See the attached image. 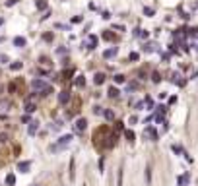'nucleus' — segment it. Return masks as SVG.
Wrapping results in <instances>:
<instances>
[{
  "label": "nucleus",
  "instance_id": "dca6fc26",
  "mask_svg": "<svg viewBox=\"0 0 198 186\" xmlns=\"http://www.w3.org/2000/svg\"><path fill=\"white\" fill-rule=\"evenodd\" d=\"M76 85H78V87H84V85H86V78H84V76H78V78H76Z\"/></svg>",
  "mask_w": 198,
  "mask_h": 186
},
{
  "label": "nucleus",
  "instance_id": "ddd939ff",
  "mask_svg": "<svg viewBox=\"0 0 198 186\" xmlns=\"http://www.w3.org/2000/svg\"><path fill=\"white\" fill-rule=\"evenodd\" d=\"M35 6H37V10H47V6H49V4H47V0H37Z\"/></svg>",
  "mask_w": 198,
  "mask_h": 186
},
{
  "label": "nucleus",
  "instance_id": "c756f323",
  "mask_svg": "<svg viewBox=\"0 0 198 186\" xmlns=\"http://www.w3.org/2000/svg\"><path fill=\"white\" fill-rule=\"evenodd\" d=\"M93 112H95V114H103V109L101 107H95V109H93Z\"/></svg>",
  "mask_w": 198,
  "mask_h": 186
},
{
  "label": "nucleus",
  "instance_id": "72a5a7b5",
  "mask_svg": "<svg viewBox=\"0 0 198 186\" xmlns=\"http://www.w3.org/2000/svg\"><path fill=\"white\" fill-rule=\"evenodd\" d=\"M196 51H198V45H196Z\"/></svg>",
  "mask_w": 198,
  "mask_h": 186
},
{
  "label": "nucleus",
  "instance_id": "1a4fd4ad",
  "mask_svg": "<svg viewBox=\"0 0 198 186\" xmlns=\"http://www.w3.org/2000/svg\"><path fill=\"white\" fill-rule=\"evenodd\" d=\"M88 49H95V46H97V37H95V35H89V39H88Z\"/></svg>",
  "mask_w": 198,
  "mask_h": 186
},
{
  "label": "nucleus",
  "instance_id": "7c9ffc66",
  "mask_svg": "<svg viewBox=\"0 0 198 186\" xmlns=\"http://www.w3.org/2000/svg\"><path fill=\"white\" fill-rule=\"evenodd\" d=\"M103 39H107V41H111V39H113V35H111V33H103Z\"/></svg>",
  "mask_w": 198,
  "mask_h": 186
},
{
  "label": "nucleus",
  "instance_id": "473e14b6",
  "mask_svg": "<svg viewBox=\"0 0 198 186\" xmlns=\"http://www.w3.org/2000/svg\"><path fill=\"white\" fill-rule=\"evenodd\" d=\"M2 23H4V18H0V25H2Z\"/></svg>",
  "mask_w": 198,
  "mask_h": 186
},
{
  "label": "nucleus",
  "instance_id": "f257e3e1",
  "mask_svg": "<svg viewBox=\"0 0 198 186\" xmlns=\"http://www.w3.org/2000/svg\"><path fill=\"white\" fill-rule=\"evenodd\" d=\"M70 142H72V136H70V134H68V136H62V138H60L55 145H51V151H58V149L66 147V145H68Z\"/></svg>",
  "mask_w": 198,
  "mask_h": 186
},
{
  "label": "nucleus",
  "instance_id": "4468645a",
  "mask_svg": "<svg viewBox=\"0 0 198 186\" xmlns=\"http://www.w3.org/2000/svg\"><path fill=\"white\" fill-rule=\"evenodd\" d=\"M107 93H109V97H119V95H120V91L117 87H109V91H107Z\"/></svg>",
  "mask_w": 198,
  "mask_h": 186
},
{
  "label": "nucleus",
  "instance_id": "393cba45",
  "mask_svg": "<svg viewBox=\"0 0 198 186\" xmlns=\"http://www.w3.org/2000/svg\"><path fill=\"white\" fill-rule=\"evenodd\" d=\"M146 180H148V182H152V169H150V167L146 169Z\"/></svg>",
  "mask_w": 198,
  "mask_h": 186
},
{
  "label": "nucleus",
  "instance_id": "39448f33",
  "mask_svg": "<svg viewBox=\"0 0 198 186\" xmlns=\"http://www.w3.org/2000/svg\"><path fill=\"white\" fill-rule=\"evenodd\" d=\"M86 126H88V120H86V118H78V120H76V130L78 132L86 130Z\"/></svg>",
  "mask_w": 198,
  "mask_h": 186
},
{
  "label": "nucleus",
  "instance_id": "b1692460",
  "mask_svg": "<svg viewBox=\"0 0 198 186\" xmlns=\"http://www.w3.org/2000/svg\"><path fill=\"white\" fill-rule=\"evenodd\" d=\"M128 58H130V60H134V62H136V60L140 58V54H138V52H130V54H128Z\"/></svg>",
  "mask_w": 198,
  "mask_h": 186
},
{
  "label": "nucleus",
  "instance_id": "423d86ee",
  "mask_svg": "<svg viewBox=\"0 0 198 186\" xmlns=\"http://www.w3.org/2000/svg\"><path fill=\"white\" fill-rule=\"evenodd\" d=\"M113 56H117V46H111L103 52V58H113Z\"/></svg>",
  "mask_w": 198,
  "mask_h": 186
},
{
  "label": "nucleus",
  "instance_id": "7ed1b4c3",
  "mask_svg": "<svg viewBox=\"0 0 198 186\" xmlns=\"http://www.w3.org/2000/svg\"><path fill=\"white\" fill-rule=\"evenodd\" d=\"M68 101H70V91H60V95H58V103H60V105H66Z\"/></svg>",
  "mask_w": 198,
  "mask_h": 186
},
{
  "label": "nucleus",
  "instance_id": "9d476101",
  "mask_svg": "<svg viewBox=\"0 0 198 186\" xmlns=\"http://www.w3.org/2000/svg\"><path fill=\"white\" fill-rule=\"evenodd\" d=\"M93 82H95V85H101L103 82H105V74H95V78H93Z\"/></svg>",
  "mask_w": 198,
  "mask_h": 186
},
{
  "label": "nucleus",
  "instance_id": "a878e982",
  "mask_svg": "<svg viewBox=\"0 0 198 186\" xmlns=\"http://www.w3.org/2000/svg\"><path fill=\"white\" fill-rule=\"evenodd\" d=\"M144 14L146 16H153V8H144Z\"/></svg>",
  "mask_w": 198,
  "mask_h": 186
},
{
  "label": "nucleus",
  "instance_id": "20e7f679",
  "mask_svg": "<svg viewBox=\"0 0 198 186\" xmlns=\"http://www.w3.org/2000/svg\"><path fill=\"white\" fill-rule=\"evenodd\" d=\"M29 167H31V161H19L18 163V171H22V172H27Z\"/></svg>",
  "mask_w": 198,
  "mask_h": 186
},
{
  "label": "nucleus",
  "instance_id": "4be33fe9",
  "mask_svg": "<svg viewBox=\"0 0 198 186\" xmlns=\"http://www.w3.org/2000/svg\"><path fill=\"white\" fill-rule=\"evenodd\" d=\"M22 62H12V64H10V68H12V70H22Z\"/></svg>",
  "mask_w": 198,
  "mask_h": 186
},
{
  "label": "nucleus",
  "instance_id": "aec40b11",
  "mask_svg": "<svg viewBox=\"0 0 198 186\" xmlns=\"http://www.w3.org/2000/svg\"><path fill=\"white\" fill-rule=\"evenodd\" d=\"M152 79L156 82V84H159V82H161V76H159V72H153V74H152Z\"/></svg>",
  "mask_w": 198,
  "mask_h": 186
},
{
  "label": "nucleus",
  "instance_id": "f8f14e48",
  "mask_svg": "<svg viewBox=\"0 0 198 186\" xmlns=\"http://www.w3.org/2000/svg\"><path fill=\"white\" fill-rule=\"evenodd\" d=\"M39 130V122H29V134H35V132Z\"/></svg>",
  "mask_w": 198,
  "mask_h": 186
},
{
  "label": "nucleus",
  "instance_id": "cd10ccee",
  "mask_svg": "<svg viewBox=\"0 0 198 186\" xmlns=\"http://www.w3.org/2000/svg\"><path fill=\"white\" fill-rule=\"evenodd\" d=\"M70 178H74V159L70 161Z\"/></svg>",
  "mask_w": 198,
  "mask_h": 186
},
{
  "label": "nucleus",
  "instance_id": "9b49d317",
  "mask_svg": "<svg viewBox=\"0 0 198 186\" xmlns=\"http://www.w3.org/2000/svg\"><path fill=\"white\" fill-rule=\"evenodd\" d=\"M103 116H105L107 120H115V112L111 111V109H107V111H103Z\"/></svg>",
  "mask_w": 198,
  "mask_h": 186
},
{
  "label": "nucleus",
  "instance_id": "6ab92c4d",
  "mask_svg": "<svg viewBox=\"0 0 198 186\" xmlns=\"http://www.w3.org/2000/svg\"><path fill=\"white\" fill-rule=\"evenodd\" d=\"M125 136H126V140H128V142H134V132L132 130H126Z\"/></svg>",
  "mask_w": 198,
  "mask_h": 186
},
{
  "label": "nucleus",
  "instance_id": "412c9836",
  "mask_svg": "<svg viewBox=\"0 0 198 186\" xmlns=\"http://www.w3.org/2000/svg\"><path fill=\"white\" fill-rule=\"evenodd\" d=\"M125 79H126V78H125L122 74H117V76H115V82H117V84H125Z\"/></svg>",
  "mask_w": 198,
  "mask_h": 186
},
{
  "label": "nucleus",
  "instance_id": "2f4dec72",
  "mask_svg": "<svg viewBox=\"0 0 198 186\" xmlns=\"http://www.w3.org/2000/svg\"><path fill=\"white\" fill-rule=\"evenodd\" d=\"M6 140H8V136H6V134H0V142H6Z\"/></svg>",
  "mask_w": 198,
  "mask_h": 186
},
{
  "label": "nucleus",
  "instance_id": "2eb2a0df",
  "mask_svg": "<svg viewBox=\"0 0 198 186\" xmlns=\"http://www.w3.org/2000/svg\"><path fill=\"white\" fill-rule=\"evenodd\" d=\"M6 184H8V186H14V184H16V177L12 175V172H10L8 177H6Z\"/></svg>",
  "mask_w": 198,
  "mask_h": 186
},
{
  "label": "nucleus",
  "instance_id": "f03ea898",
  "mask_svg": "<svg viewBox=\"0 0 198 186\" xmlns=\"http://www.w3.org/2000/svg\"><path fill=\"white\" fill-rule=\"evenodd\" d=\"M47 87H49V84H47L45 79H41V78H35V79H31V89H35V91L43 93Z\"/></svg>",
  "mask_w": 198,
  "mask_h": 186
},
{
  "label": "nucleus",
  "instance_id": "f3484780",
  "mask_svg": "<svg viewBox=\"0 0 198 186\" xmlns=\"http://www.w3.org/2000/svg\"><path fill=\"white\" fill-rule=\"evenodd\" d=\"M35 105H33V103H27V105H25V112H29V114H31V112H35Z\"/></svg>",
  "mask_w": 198,
  "mask_h": 186
},
{
  "label": "nucleus",
  "instance_id": "6e6552de",
  "mask_svg": "<svg viewBox=\"0 0 198 186\" xmlns=\"http://www.w3.org/2000/svg\"><path fill=\"white\" fill-rule=\"evenodd\" d=\"M150 136V138H152L153 140V142H156V140H157V132L156 130H153V128H152V126H148V128H146V132H144V136Z\"/></svg>",
  "mask_w": 198,
  "mask_h": 186
},
{
  "label": "nucleus",
  "instance_id": "0eeeda50",
  "mask_svg": "<svg viewBox=\"0 0 198 186\" xmlns=\"http://www.w3.org/2000/svg\"><path fill=\"white\" fill-rule=\"evenodd\" d=\"M27 45V41H25V37H14V46H18V49H22V46Z\"/></svg>",
  "mask_w": 198,
  "mask_h": 186
},
{
  "label": "nucleus",
  "instance_id": "bb28decb",
  "mask_svg": "<svg viewBox=\"0 0 198 186\" xmlns=\"http://www.w3.org/2000/svg\"><path fill=\"white\" fill-rule=\"evenodd\" d=\"M122 175H125V172H122V167H120V171H119V186H122Z\"/></svg>",
  "mask_w": 198,
  "mask_h": 186
},
{
  "label": "nucleus",
  "instance_id": "5701e85b",
  "mask_svg": "<svg viewBox=\"0 0 198 186\" xmlns=\"http://www.w3.org/2000/svg\"><path fill=\"white\" fill-rule=\"evenodd\" d=\"M186 180H189V177H186V175L179 177V184H181V186H184V184H186Z\"/></svg>",
  "mask_w": 198,
  "mask_h": 186
},
{
  "label": "nucleus",
  "instance_id": "a211bd4d",
  "mask_svg": "<svg viewBox=\"0 0 198 186\" xmlns=\"http://www.w3.org/2000/svg\"><path fill=\"white\" fill-rule=\"evenodd\" d=\"M153 46H156L153 43H148V45H144V51H146V52H152V51H156Z\"/></svg>",
  "mask_w": 198,
  "mask_h": 186
},
{
  "label": "nucleus",
  "instance_id": "c85d7f7f",
  "mask_svg": "<svg viewBox=\"0 0 198 186\" xmlns=\"http://www.w3.org/2000/svg\"><path fill=\"white\" fill-rule=\"evenodd\" d=\"M43 39H45V41H53V33H45Z\"/></svg>",
  "mask_w": 198,
  "mask_h": 186
}]
</instances>
